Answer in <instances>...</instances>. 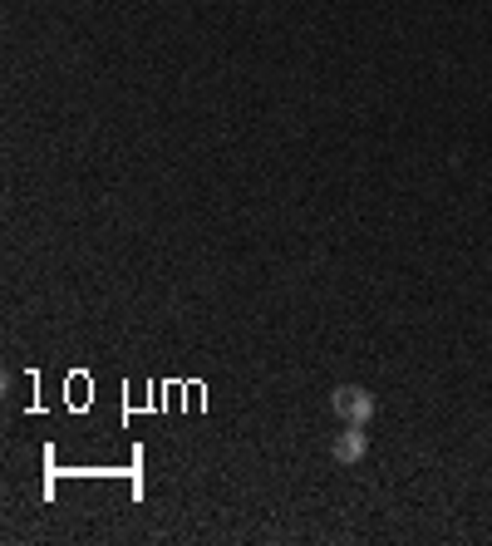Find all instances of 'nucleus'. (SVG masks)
Returning a JSON list of instances; mask_svg holds the SVG:
<instances>
[{
	"mask_svg": "<svg viewBox=\"0 0 492 546\" xmlns=\"http://www.w3.org/2000/svg\"><path fill=\"white\" fill-rule=\"evenodd\" d=\"M330 409H335V419H340V424H360V428H365L369 419H374V409H379V404H374V394H369L365 384H340V389L330 394Z\"/></svg>",
	"mask_w": 492,
	"mask_h": 546,
	"instance_id": "obj_1",
	"label": "nucleus"
},
{
	"mask_svg": "<svg viewBox=\"0 0 492 546\" xmlns=\"http://www.w3.org/2000/svg\"><path fill=\"white\" fill-rule=\"evenodd\" d=\"M365 448H369V438H365V428L360 424H345L335 438H330V458H335V463H360Z\"/></svg>",
	"mask_w": 492,
	"mask_h": 546,
	"instance_id": "obj_2",
	"label": "nucleus"
}]
</instances>
